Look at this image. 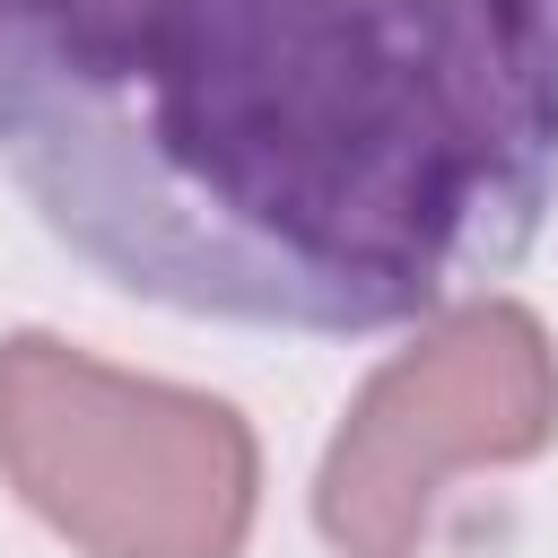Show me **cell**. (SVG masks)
<instances>
[{
	"label": "cell",
	"instance_id": "6da1fadb",
	"mask_svg": "<svg viewBox=\"0 0 558 558\" xmlns=\"http://www.w3.org/2000/svg\"><path fill=\"white\" fill-rule=\"evenodd\" d=\"M0 166L96 279L392 331L558 209V0H0Z\"/></svg>",
	"mask_w": 558,
	"mask_h": 558
},
{
	"label": "cell",
	"instance_id": "7a4b0ae2",
	"mask_svg": "<svg viewBox=\"0 0 558 558\" xmlns=\"http://www.w3.org/2000/svg\"><path fill=\"white\" fill-rule=\"evenodd\" d=\"M0 471L87 558H235L262 497L253 427L52 331L0 340Z\"/></svg>",
	"mask_w": 558,
	"mask_h": 558
},
{
	"label": "cell",
	"instance_id": "3957f363",
	"mask_svg": "<svg viewBox=\"0 0 558 558\" xmlns=\"http://www.w3.org/2000/svg\"><path fill=\"white\" fill-rule=\"evenodd\" d=\"M549 436L558 349L541 314L514 296H471L366 375L314 471V523L340 558H418L453 471L532 462Z\"/></svg>",
	"mask_w": 558,
	"mask_h": 558
}]
</instances>
